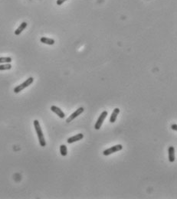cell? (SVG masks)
<instances>
[{"instance_id": "cell-1", "label": "cell", "mask_w": 177, "mask_h": 199, "mask_svg": "<svg viewBox=\"0 0 177 199\" xmlns=\"http://www.w3.org/2000/svg\"><path fill=\"white\" fill-rule=\"evenodd\" d=\"M34 123V130H35V132L37 133L38 138V141H39V144L42 147H44L46 145V141H45V139H44V133L42 132V128H41V126H40V123L38 122V120H35L33 122Z\"/></svg>"}, {"instance_id": "cell-2", "label": "cell", "mask_w": 177, "mask_h": 199, "mask_svg": "<svg viewBox=\"0 0 177 199\" xmlns=\"http://www.w3.org/2000/svg\"><path fill=\"white\" fill-rule=\"evenodd\" d=\"M34 82V78L33 77H29V78H28L27 80H25V81H24L22 84H19V86L15 87V88H14V90H13V91H14V93H19V92H21L22 91H23L24 89H25L26 87H28L29 86H30L31 84H32Z\"/></svg>"}, {"instance_id": "cell-3", "label": "cell", "mask_w": 177, "mask_h": 199, "mask_svg": "<svg viewBox=\"0 0 177 199\" xmlns=\"http://www.w3.org/2000/svg\"><path fill=\"white\" fill-rule=\"evenodd\" d=\"M107 114H108V113H107V111L106 110L103 111V112L101 113V114L100 115L98 119H97V122L95 123V125H94L95 130H98L101 129V126H102V124H103V121H104V120L106 119V117L107 116Z\"/></svg>"}, {"instance_id": "cell-4", "label": "cell", "mask_w": 177, "mask_h": 199, "mask_svg": "<svg viewBox=\"0 0 177 199\" xmlns=\"http://www.w3.org/2000/svg\"><path fill=\"white\" fill-rule=\"evenodd\" d=\"M123 149V145H113L112 147L109 148V149H107L103 152V155L105 156H107V155H110L111 154H113L114 153H117L118 151H121V150Z\"/></svg>"}, {"instance_id": "cell-5", "label": "cell", "mask_w": 177, "mask_h": 199, "mask_svg": "<svg viewBox=\"0 0 177 199\" xmlns=\"http://www.w3.org/2000/svg\"><path fill=\"white\" fill-rule=\"evenodd\" d=\"M84 109L83 108V107H79L77 110H75L74 113L70 115V116H69L68 118L66 120L67 123H71L72 120H74V119L77 118V116H78L81 115V113L84 112Z\"/></svg>"}, {"instance_id": "cell-6", "label": "cell", "mask_w": 177, "mask_h": 199, "mask_svg": "<svg viewBox=\"0 0 177 199\" xmlns=\"http://www.w3.org/2000/svg\"><path fill=\"white\" fill-rule=\"evenodd\" d=\"M83 138H84V135H83L82 133H78V134H77V135L73 136L72 137L68 138V140H67V142H68V144H72V143H75L77 141H80V140L82 139Z\"/></svg>"}, {"instance_id": "cell-7", "label": "cell", "mask_w": 177, "mask_h": 199, "mask_svg": "<svg viewBox=\"0 0 177 199\" xmlns=\"http://www.w3.org/2000/svg\"><path fill=\"white\" fill-rule=\"evenodd\" d=\"M51 110H52L53 113H55V114H57L61 119H64V116H65V113H64L61 109L59 108V107H58V106H51Z\"/></svg>"}, {"instance_id": "cell-8", "label": "cell", "mask_w": 177, "mask_h": 199, "mask_svg": "<svg viewBox=\"0 0 177 199\" xmlns=\"http://www.w3.org/2000/svg\"><path fill=\"white\" fill-rule=\"evenodd\" d=\"M119 113H120V109L115 108L113 110V111L112 112V113H111V117H110V122H111V123H115Z\"/></svg>"}, {"instance_id": "cell-9", "label": "cell", "mask_w": 177, "mask_h": 199, "mask_svg": "<svg viewBox=\"0 0 177 199\" xmlns=\"http://www.w3.org/2000/svg\"><path fill=\"white\" fill-rule=\"evenodd\" d=\"M169 153V161L170 162H175V149L173 146H170L168 149Z\"/></svg>"}, {"instance_id": "cell-10", "label": "cell", "mask_w": 177, "mask_h": 199, "mask_svg": "<svg viewBox=\"0 0 177 199\" xmlns=\"http://www.w3.org/2000/svg\"><path fill=\"white\" fill-rule=\"evenodd\" d=\"M27 25H28V24L26 23L25 22H22V24L19 26V28H18L17 29L15 30V35H19L21 33H22L24 30L26 28V27H27Z\"/></svg>"}, {"instance_id": "cell-11", "label": "cell", "mask_w": 177, "mask_h": 199, "mask_svg": "<svg viewBox=\"0 0 177 199\" xmlns=\"http://www.w3.org/2000/svg\"><path fill=\"white\" fill-rule=\"evenodd\" d=\"M40 41H41V42L43 43V44H48V45H53V44L55 43L54 39L46 37H42L41 38V39H40Z\"/></svg>"}, {"instance_id": "cell-12", "label": "cell", "mask_w": 177, "mask_h": 199, "mask_svg": "<svg viewBox=\"0 0 177 199\" xmlns=\"http://www.w3.org/2000/svg\"><path fill=\"white\" fill-rule=\"evenodd\" d=\"M60 153L62 156H66L68 155V149L65 145H60Z\"/></svg>"}, {"instance_id": "cell-13", "label": "cell", "mask_w": 177, "mask_h": 199, "mask_svg": "<svg viewBox=\"0 0 177 199\" xmlns=\"http://www.w3.org/2000/svg\"><path fill=\"white\" fill-rule=\"evenodd\" d=\"M12 58L10 57H2L0 58V64H7L12 62Z\"/></svg>"}, {"instance_id": "cell-14", "label": "cell", "mask_w": 177, "mask_h": 199, "mask_svg": "<svg viewBox=\"0 0 177 199\" xmlns=\"http://www.w3.org/2000/svg\"><path fill=\"white\" fill-rule=\"evenodd\" d=\"M11 68H12V65L10 63L0 64V71H6V70H10Z\"/></svg>"}, {"instance_id": "cell-15", "label": "cell", "mask_w": 177, "mask_h": 199, "mask_svg": "<svg viewBox=\"0 0 177 199\" xmlns=\"http://www.w3.org/2000/svg\"><path fill=\"white\" fill-rule=\"evenodd\" d=\"M67 0H57V5H62L64 2H66Z\"/></svg>"}, {"instance_id": "cell-16", "label": "cell", "mask_w": 177, "mask_h": 199, "mask_svg": "<svg viewBox=\"0 0 177 199\" xmlns=\"http://www.w3.org/2000/svg\"><path fill=\"white\" fill-rule=\"evenodd\" d=\"M172 129L173 130L176 131L177 130V125L176 124V123H174V124H172Z\"/></svg>"}]
</instances>
